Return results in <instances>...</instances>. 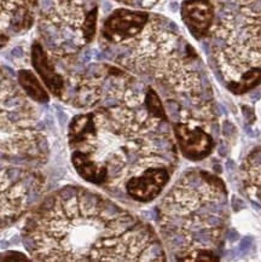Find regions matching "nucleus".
<instances>
[{
  "mask_svg": "<svg viewBox=\"0 0 261 262\" xmlns=\"http://www.w3.org/2000/svg\"><path fill=\"white\" fill-rule=\"evenodd\" d=\"M67 139L76 173L121 201L153 202L178 167L169 119L145 102L82 110L70 120Z\"/></svg>",
  "mask_w": 261,
  "mask_h": 262,
  "instance_id": "f257e3e1",
  "label": "nucleus"
},
{
  "mask_svg": "<svg viewBox=\"0 0 261 262\" xmlns=\"http://www.w3.org/2000/svg\"><path fill=\"white\" fill-rule=\"evenodd\" d=\"M35 261H166L157 231L104 194L66 185L33 207L21 233Z\"/></svg>",
  "mask_w": 261,
  "mask_h": 262,
  "instance_id": "f03ea898",
  "label": "nucleus"
},
{
  "mask_svg": "<svg viewBox=\"0 0 261 262\" xmlns=\"http://www.w3.org/2000/svg\"><path fill=\"white\" fill-rule=\"evenodd\" d=\"M178 30L168 18L150 15L140 34L114 45L118 51H104L116 64L155 85L170 123H191L217 136L212 86L199 56Z\"/></svg>",
  "mask_w": 261,
  "mask_h": 262,
  "instance_id": "7ed1b4c3",
  "label": "nucleus"
},
{
  "mask_svg": "<svg viewBox=\"0 0 261 262\" xmlns=\"http://www.w3.org/2000/svg\"><path fill=\"white\" fill-rule=\"evenodd\" d=\"M155 220L167 256L220 260L230 223L225 183L200 168L187 170L161 198Z\"/></svg>",
  "mask_w": 261,
  "mask_h": 262,
  "instance_id": "20e7f679",
  "label": "nucleus"
},
{
  "mask_svg": "<svg viewBox=\"0 0 261 262\" xmlns=\"http://www.w3.org/2000/svg\"><path fill=\"white\" fill-rule=\"evenodd\" d=\"M224 2L209 35L214 62L229 87L249 70L261 68V0L243 5Z\"/></svg>",
  "mask_w": 261,
  "mask_h": 262,
  "instance_id": "39448f33",
  "label": "nucleus"
},
{
  "mask_svg": "<svg viewBox=\"0 0 261 262\" xmlns=\"http://www.w3.org/2000/svg\"><path fill=\"white\" fill-rule=\"evenodd\" d=\"M45 184L39 168L0 164V231L11 226L35 206Z\"/></svg>",
  "mask_w": 261,
  "mask_h": 262,
  "instance_id": "423d86ee",
  "label": "nucleus"
},
{
  "mask_svg": "<svg viewBox=\"0 0 261 262\" xmlns=\"http://www.w3.org/2000/svg\"><path fill=\"white\" fill-rule=\"evenodd\" d=\"M149 18L150 15L145 11L118 9L103 23L100 35L106 45H119L140 34Z\"/></svg>",
  "mask_w": 261,
  "mask_h": 262,
  "instance_id": "0eeeda50",
  "label": "nucleus"
},
{
  "mask_svg": "<svg viewBox=\"0 0 261 262\" xmlns=\"http://www.w3.org/2000/svg\"><path fill=\"white\" fill-rule=\"evenodd\" d=\"M172 132L177 146L184 157L201 161L208 157L215 147L214 136L201 126L185 122H172Z\"/></svg>",
  "mask_w": 261,
  "mask_h": 262,
  "instance_id": "6e6552de",
  "label": "nucleus"
},
{
  "mask_svg": "<svg viewBox=\"0 0 261 262\" xmlns=\"http://www.w3.org/2000/svg\"><path fill=\"white\" fill-rule=\"evenodd\" d=\"M182 18L197 40L209 36L215 21V8L210 0H184Z\"/></svg>",
  "mask_w": 261,
  "mask_h": 262,
  "instance_id": "1a4fd4ad",
  "label": "nucleus"
},
{
  "mask_svg": "<svg viewBox=\"0 0 261 262\" xmlns=\"http://www.w3.org/2000/svg\"><path fill=\"white\" fill-rule=\"evenodd\" d=\"M32 66L35 69L39 78L42 80L44 85L56 98H61L66 87V79L62 72L57 69L55 60L51 58L42 43L34 41L31 51Z\"/></svg>",
  "mask_w": 261,
  "mask_h": 262,
  "instance_id": "9d476101",
  "label": "nucleus"
},
{
  "mask_svg": "<svg viewBox=\"0 0 261 262\" xmlns=\"http://www.w3.org/2000/svg\"><path fill=\"white\" fill-rule=\"evenodd\" d=\"M241 181L247 197L261 207V146L250 151L244 159L241 166Z\"/></svg>",
  "mask_w": 261,
  "mask_h": 262,
  "instance_id": "9b49d317",
  "label": "nucleus"
},
{
  "mask_svg": "<svg viewBox=\"0 0 261 262\" xmlns=\"http://www.w3.org/2000/svg\"><path fill=\"white\" fill-rule=\"evenodd\" d=\"M17 81L19 87L32 102L38 104H48L50 102L49 92L32 70H18Z\"/></svg>",
  "mask_w": 261,
  "mask_h": 262,
  "instance_id": "f8f14e48",
  "label": "nucleus"
},
{
  "mask_svg": "<svg viewBox=\"0 0 261 262\" xmlns=\"http://www.w3.org/2000/svg\"><path fill=\"white\" fill-rule=\"evenodd\" d=\"M261 83V68H254L249 72H247L238 81L233 85L227 87L229 91H231L235 95H242V93L248 92V91L253 90L254 87Z\"/></svg>",
  "mask_w": 261,
  "mask_h": 262,
  "instance_id": "ddd939ff",
  "label": "nucleus"
},
{
  "mask_svg": "<svg viewBox=\"0 0 261 262\" xmlns=\"http://www.w3.org/2000/svg\"><path fill=\"white\" fill-rule=\"evenodd\" d=\"M123 5L132 6V8L138 9H150L156 4L157 0H116Z\"/></svg>",
  "mask_w": 261,
  "mask_h": 262,
  "instance_id": "4468645a",
  "label": "nucleus"
},
{
  "mask_svg": "<svg viewBox=\"0 0 261 262\" xmlns=\"http://www.w3.org/2000/svg\"><path fill=\"white\" fill-rule=\"evenodd\" d=\"M242 112H243L244 117H246L247 122L252 125L254 121H255V115H254V112H253L252 107L244 105V106H242Z\"/></svg>",
  "mask_w": 261,
  "mask_h": 262,
  "instance_id": "2eb2a0df",
  "label": "nucleus"
},
{
  "mask_svg": "<svg viewBox=\"0 0 261 262\" xmlns=\"http://www.w3.org/2000/svg\"><path fill=\"white\" fill-rule=\"evenodd\" d=\"M235 130H236V128H235V126L232 125V123L229 122V121H225V122H224V125H223L224 136L229 137V136H231V134H233Z\"/></svg>",
  "mask_w": 261,
  "mask_h": 262,
  "instance_id": "dca6fc26",
  "label": "nucleus"
},
{
  "mask_svg": "<svg viewBox=\"0 0 261 262\" xmlns=\"http://www.w3.org/2000/svg\"><path fill=\"white\" fill-rule=\"evenodd\" d=\"M232 207L235 208L236 211H238L240 209H242V208L244 207V203L242 202V201L240 200V198H233L232 200Z\"/></svg>",
  "mask_w": 261,
  "mask_h": 262,
  "instance_id": "f3484780",
  "label": "nucleus"
},
{
  "mask_svg": "<svg viewBox=\"0 0 261 262\" xmlns=\"http://www.w3.org/2000/svg\"><path fill=\"white\" fill-rule=\"evenodd\" d=\"M250 245H252V238H249V237L244 238V239L242 241V243H241V249L247 250Z\"/></svg>",
  "mask_w": 261,
  "mask_h": 262,
  "instance_id": "a211bd4d",
  "label": "nucleus"
}]
</instances>
